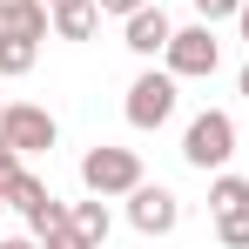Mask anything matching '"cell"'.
Returning a JSON list of instances; mask_svg holds the SVG:
<instances>
[{"mask_svg": "<svg viewBox=\"0 0 249 249\" xmlns=\"http://www.w3.org/2000/svg\"><path fill=\"white\" fill-rule=\"evenodd\" d=\"M236 209H249V175L215 168V182H209V215H236Z\"/></svg>", "mask_w": 249, "mask_h": 249, "instance_id": "8fae6325", "label": "cell"}, {"mask_svg": "<svg viewBox=\"0 0 249 249\" xmlns=\"http://www.w3.org/2000/svg\"><path fill=\"white\" fill-rule=\"evenodd\" d=\"M122 115H128V128H162L168 115H175V74L168 68H142L135 81H128V101H122Z\"/></svg>", "mask_w": 249, "mask_h": 249, "instance_id": "277c9868", "label": "cell"}, {"mask_svg": "<svg viewBox=\"0 0 249 249\" xmlns=\"http://www.w3.org/2000/svg\"><path fill=\"white\" fill-rule=\"evenodd\" d=\"M0 135H7L20 155H47L54 135H61V122L47 115L41 101H7V108H0Z\"/></svg>", "mask_w": 249, "mask_h": 249, "instance_id": "5b68a950", "label": "cell"}, {"mask_svg": "<svg viewBox=\"0 0 249 249\" xmlns=\"http://www.w3.org/2000/svg\"><path fill=\"white\" fill-rule=\"evenodd\" d=\"M236 94H243V101H249V61H243V74H236Z\"/></svg>", "mask_w": 249, "mask_h": 249, "instance_id": "ffe728a7", "label": "cell"}, {"mask_svg": "<svg viewBox=\"0 0 249 249\" xmlns=\"http://www.w3.org/2000/svg\"><path fill=\"white\" fill-rule=\"evenodd\" d=\"M229 155H236V122H229L222 108H202V115L189 122V135H182V162L215 175V168H229Z\"/></svg>", "mask_w": 249, "mask_h": 249, "instance_id": "7a4b0ae2", "label": "cell"}, {"mask_svg": "<svg viewBox=\"0 0 249 249\" xmlns=\"http://www.w3.org/2000/svg\"><path fill=\"white\" fill-rule=\"evenodd\" d=\"M215 236H222V249H249V209H236V215H215Z\"/></svg>", "mask_w": 249, "mask_h": 249, "instance_id": "7c38bea8", "label": "cell"}, {"mask_svg": "<svg viewBox=\"0 0 249 249\" xmlns=\"http://www.w3.org/2000/svg\"><path fill=\"white\" fill-rule=\"evenodd\" d=\"M162 68L175 81H209L215 68H222V41H215V27L196 20V27H175V41L162 47Z\"/></svg>", "mask_w": 249, "mask_h": 249, "instance_id": "6da1fadb", "label": "cell"}, {"mask_svg": "<svg viewBox=\"0 0 249 249\" xmlns=\"http://www.w3.org/2000/svg\"><path fill=\"white\" fill-rule=\"evenodd\" d=\"M47 7H68V0H47Z\"/></svg>", "mask_w": 249, "mask_h": 249, "instance_id": "44dd1931", "label": "cell"}, {"mask_svg": "<svg viewBox=\"0 0 249 249\" xmlns=\"http://www.w3.org/2000/svg\"><path fill=\"white\" fill-rule=\"evenodd\" d=\"M41 249H94V243H88V236L74 229V222H54V229L41 236Z\"/></svg>", "mask_w": 249, "mask_h": 249, "instance_id": "4fadbf2b", "label": "cell"}, {"mask_svg": "<svg viewBox=\"0 0 249 249\" xmlns=\"http://www.w3.org/2000/svg\"><path fill=\"white\" fill-rule=\"evenodd\" d=\"M128 222H135L142 236H168V229L182 222V196L162 189V182H135V189H128Z\"/></svg>", "mask_w": 249, "mask_h": 249, "instance_id": "8992f818", "label": "cell"}, {"mask_svg": "<svg viewBox=\"0 0 249 249\" xmlns=\"http://www.w3.org/2000/svg\"><path fill=\"white\" fill-rule=\"evenodd\" d=\"M236 14H243V0H196V20H209V27L215 20H236Z\"/></svg>", "mask_w": 249, "mask_h": 249, "instance_id": "5bb4252c", "label": "cell"}, {"mask_svg": "<svg viewBox=\"0 0 249 249\" xmlns=\"http://www.w3.org/2000/svg\"><path fill=\"white\" fill-rule=\"evenodd\" d=\"M168 41H175V20H168L155 0H148V7H135V14L122 20V47H128V54H142V61H155Z\"/></svg>", "mask_w": 249, "mask_h": 249, "instance_id": "52a82bcc", "label": "cell"}, {"mask_svg": "<svg viewBox=\"0 0 249 249\" xmlns=\"http://www.w3.org/2000/svg\"><path fill=\"white\" fill-rule=\"evenodd\" d=\"M135 7H148V0H101V14H122V20L135 14Z\"/></svg>", "mask_w": 249, "mask_h": 249, "instance_id": "e0dca14e", "label": "cell"}, {"mask_svg": "<svg viewBox=\"0 0 249 249\" xmlns=\"http://www.w3.org/2000/svg\"><path fill=\"white\" fill-rule=\"evenodd\" d=\"M0 249H41V236L27 229V236H0Z\"/></svg>", "mask_w": 249, "mask_h": 249, "instance_id": "ac0fdd59", "label": "cell"}, {"mask_svg": "<svg viewBox=\"0 0 249 249\" xmlns=\"http://www.w3.org/2000/svg\"><path fill=\"white\" fill-rule=\"evenodd\" d=\"M0 209H7V196H0Z\"/></svg>", "mask_w": 249, "mask_h": 249, "instance_id": "7402d4cb", "label": "cell"}, {"mask_svg": "<svg viewBox=\"0 0 249 249\" xmlns=\"http://www.w3.org/2000/svg\"><path fill=\"white\" fill-rule=\"evenodd\" d=\"M34 7H41V0H0V27H14V20L34 14Z\"/></svg>", "mask_w": 249, "mask_h": 249, "instance_id": "2e32d148", "label": "cell"}, {"mask_svg": "<svg viewBox=\"0 0 249 249\" xmlns=\"http://www.w3.org/2000/svg\"><path fill=\"white\" fill-rule=\"evenodd\" d=\"M0 108H7V101H0Z\"/></svg>", "mask_w": 249, "mask_h": 249, "instance_id": "603a6c76", "label": "cell"}, {"mask_svg": "<svg viewBox=\"0 0 249 249\" xmlns=\"http://www.w3.org/2000/svg\"><path fill=\"white\" fill-rule=\"evenodd\" d=\"M81 182H88V196H128V189L148 182V175H142V155H135V148L94 142V148L81 155Z\"/></svg>", "mask_w": 249, "mask_h": 249, "instance_id": "3957f363", "label": "cell"}, {"mask_svg": "<svg viewBox=\"0 0 249 249\" xmlns=\"http://www.w3.org/2000/svg\"><path fill=\"white\" fill-rule=\"evenodd\" d=\"M68 222H74V229H81L88 243L101 249V243H108V229H115V215H108V196H88V202H68Z\"/></svg>", "mask_w": 249, "mask_h": 249, "instance_id": "30bf717a", "label": "cell"}, {"mask_svg": "<svg viewBox=\"0 0 249 249\" xmlns=\"http://www.w3.org/2000/svg\"><path fill=\"white\" fill-rule=\"evenodd\" d=\"M94 27H101V0H68V7H54V41H94Z\"/></svg>", "mask_w": 249, "mask_h": 249, "instance_id": "9c48e42d", "label": "cell"}, {"mask_svg": "<svg viewBox=\"0 0 249 249\" xmlns=\"http://www.w3.org/2000/svg\"><path fill=\"white\" fill-rule=\"evenodd\" d=\"M14 175H20V148H14V142H7V135H0V189H7V182H14Z\"/></svg>", "mask_w": 249, "mask_h": 249, "instance_id": "9a60e30c", "label": "cell"}, {"mask_svg": "<svg viewBox=\"0 0 249 249\" xmlns=\"http://www.w3.org/2000/svg\"><path fill=\"white\" fill-rule=\"evenodd\" d=\"M34 61H41V34H27V27H0V81L34 74Z\"/></svg>", "mask_w": 249, "mask_h": 249, "instance_id": "ba28073f", "label": "cell"}, {"mask_svg": "<svg viewBox=\"0 0 249 249\" xmlns=\"http://www.w3.org/2000/svg\"><path fill=\"white\" fill-rule=\"evenodd\" d=\"M236 34H243V41H249V0H243V14H236Z\"/></svg>", "mask_w": 249, "mask_h": 249, "instance_id": "d6986e66", "label": "cell"}]
</instances>
